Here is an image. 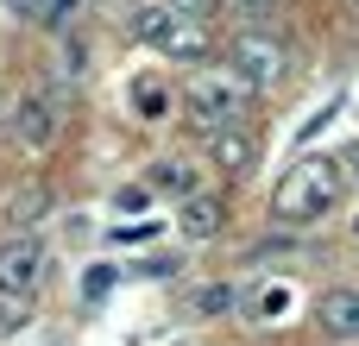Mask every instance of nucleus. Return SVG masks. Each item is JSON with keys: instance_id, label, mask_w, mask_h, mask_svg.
I'll use <instances>...</instances> for the list:
<instances>
[{"instance_id": "obj_18", "label": "nucleus", "mask_w": 359, "mask_h": 346, "mask_svg": "<svg viewBox=\"0 0 359 346\" xmlns=\"http://www.w3.org/2000/svg\"><path fill=\"white\" fill-rule=\"evenodd\" d=\"M151 233H158V221H139V227H126V233H114V240H120V246H145Z\"/></svg>"}, {"instance_id": "obj_2", "label": "nucleus", "mask_w": 359, "mask_h": 346, "mask_svg": "<svg viewBox=\"0 0 359 346\" xmlns=\"http://www.w3.org/2000/svg\"><path fill=\"white\" fill-rule=\"evenodd\" d=\"M133 38H139V44H151V50H164V57H177V63H202V57L215 50L208 25H202V19H183V13H170L164 0L133 13Z\"/></svg>"}, {"instance_id": "obj_23", "label": "nucleus", "mask_w": 359, "mask_h": 346, "mask_svg": "<svg viewBox=\"0 0 359 346\" xmlns=\"http://www.w3.org/2000/svg\"><path fill=\"white\" fill-rule=\"evenodd\" d=\"M19 13H32V19H44V0H13Z\"/></svg>"}, {"instance_id": "obj_4", "label": "nucleus", "mask_w": 359, "mask_h": 346, "mask_svg": "<svg viewBox=\"0 0 359 346\" xmlns=\"http://www.w3.org/2000/svg\"><path fill=\"white\" fill-rule=\"evenodd\" d=\"M227 76H240L246 88H278L290 76V44L271 32H240L227 44Z\"/></svg>"}, {"instance_id": "obj_24", "label": "nucleus", "mask_w": 359, "mask_h": 346, "mask_svg": "<svg viewBox=\"0 0 359 346\" xmlns=\"http://www.w3.org/2000/svg\"><path fill=\"white\" fill-rule=\"evenodd\" d=\"M347 164H353V170H359V151H347Z\"/></svg>"}, {"instance_id": "obj_5", "label": "nucleus", "mask_w": 359, "mask_h": 346, "mask_svg": "<svg viewBox=\"0 0 359 346\" xmlns=\"http://www.w3.org/2000/svg\"><path fill=\"white\" fill-rule=\"evenodd\" d=\"M44 265H50V252H44L38 233H6L0 240V303L32 296L44 284Z\"/></svg>"}, {"instance_id": "obj_26", "label": "nucleus", "mask_w": 359, "mask_h": 346, "mask_svg": "<svg viewBox=\"0 0 359 346\" xmlns=\"http://www.w3.org/2000/svg\"><path fill=\"white\" fill-rule=\"evenodd\" d=\"M0 126H6V120H0Z\"/></svg>"}, {"instance_id": "obj_22", "label": "nucleus", "mask_w": 359, "mask_h": 346, "mask_svg": "<svg viewBox=\"0 0 359 346\" xmlns=\"http://www.w3.org/2000/svg\"><path fill=\"white\" fill-rule=\"evenodd\" d=\"M13 328H19V309H13V303H0V340H6Z\"/></svg>"}, {"instance_id": "obj_17", "label": "nucleus", "mask_w": 359, "mask_h": 346, "mask_svg": "<svg viewBox=\"0 0 359 346\" xmlns=\"http://www.w3.org/2000/svg\"><path fill=\"white\" fill-rule=\"evenodd\" d=\"M107 284H114V265H95V271L82 277V290H88V303H95V296H107Z\"/></svg>"}, {"instance_id": "obj_9", "label": "nucleus", "mask_w": 359, "mask_h": 346, "mask_svg": "<svg viewBox=\"0 0 359 346\" xmlns=\"http://www.w3.org/2000/svg\"><path fill=\"white\" fill-rule=\"evenodd\" d=\"M44 208H50V189H44V183H25V189L6 195V227H13V233H32V227L44 221Z\"/></svg>"}, {"instance_id": "obj_7", "label": "nucleus", "mask_w": 359, "mask_h": 346, "mask_svg": "<svg viewBox=\"0 0 359 346\" xmlns=\"http://www.w3.org/2000/svg\"><path fill=\"white\" fill-rule=\"evenodd\" d=\"M316 321H322V334H334V340H359V290H328V296L316 303Z\"/></svg>"}, {"instance_id": "obj_13", "label": "nucleus", "mask_w": 359, "mask_h": 346, "mask_svg": "<svg viewBox=\"0 0 359 346\" xmlns=\"http://www.w3.org/2000/svg\"><path fill=\"white\" fill-rule=\"evenodd\" d=\"M196 309H202V315H233V309H240V290H233V284H208V290L196 296Z\"/></svg>"}, {"instance_id": "obj_10", "label": "nucleus", "mask_w": 359, "mask_h": 346, "mask_svg": "<svg viewBox=\"0 0 359 346\" xmlns=\"http://www.w3.org/2000/svg\"><path fill=\"white\" fill-rule=\"evenodd\" d=\"M221 233V202L215 195H189L183 202V240H215Z\"/></svg>"}, {"instance_id": "obj_1", "label": "nucleus", "mask_w": 359, "mask_h": 346, "mask_svg": "<svg viewBox=\"0 0 359 346\" xmlns=\"http://www.w3.org/2000/svg\"><path fill=\"white\" fill-rule=\"evenodd\" d=\"M341 195H347V164H334V158H297L284 170V183L271 189V214L284 227H309L328 208H341Z\"/></svg>"}, {"instance_id": "obj_6", "label": "nucleus", "mask_w": 359, "mask_h": 346, "mask_svg": "<svg viewBox=\"0 0 359 346\" xmlns=\"http://www.w3.org/2000/svg\"><path fill=\"white\" fill-rule=\"evenodd\" d=\"M57 126H63V107H57L50 95H25V101L6 113V132H13L25 151H44V145H57Z\"/></svg>"}, {"instance_id": "obj_19", "label": "nucleus", "mask_w": 359, "mask_h": 346, "mask_svg": "<svg viewBox=\"0 0 359 346\" xmlns=\"http://www.w3.org/2000/svg\"><path fill=\"white\" fill-rule=\"evenodd\" d=\"M334 113H341V101H328V107H322V113H316V120H303V139H316V132H322V126H328V120H334Z\"/></svg>"}, {"instance_id": "obj_25", "label": "nucleus", "mask_w": 359, "mask_h": 346, "mask_svg": "<svg viewBox=\"0 0 359 346\" xmlns=\"http://www.w3.org/2000/svg\"><path fill=\"white\" fill-rule=\"evenodd\" d=\"M353 240H359V221H353Z\"/></svg>"}, {"instance_id": "obj_8", "label": "nucleus", "mask_w": 359, "mask_h": 346, "mask_svg": "<svg viewBox=\"0 0 359 346\" xmlns=\"http://www.w3.org/2000/svg\"><path fill=\"white\" fill-rule=\"evenodd\" d=\"M208 158H215V170H227V177H240V170H252V158H259V145L246 139V126H227V132H208Z\"/></svg>"}, {"instance_id": "obj_12", "label": "nucleus", "mask_w": 359, "mask_h": 346, "mask_svg": "<svg viewBox=\"0 0 359 346\" xmlns=\"http://www.w3.org/2000/svg\"><path fill=\"white\" fill-rule=\"evenodd\" d=\"M145 189H164V195H183V202H189V189H196V177H189V164H177V158H164V164H151V177H145Z\"/></svg>"}, {"instance_id": "obj_16", "label": "nucleus", "mask_w": 359, "mask_h": 346, "mask_svg": "<svg viewBox=\"0 0 359 346\" xmlns=\"http://www.w3.org/2000/svg\"><path fill=\"white\" fill-rule=\"evenodd\" d=\"M139 113H145V120L164 113V88H158V82H139Z\"/></svg>"}, {"instance_id": "obj_14", "label": "nucleus", "mask_w": 359, "mask_h": 346, "mask_svg": "<svg viewBox=\"0 0 359 346\" xmlns=\"http://www.w3.org/2000/svg\"><path fill=\"white\" fill-rule=\"evenodd\" d=\"M284 309H290V290H284V284H271V290L252 296V315H259V321H271V315H284Z\"/></svg>"}, {"instance_id": "obj_3", "label": "nucleus", "mask_w": 359, "mask_h": 346, "mask_svg": "<svg viewBox=\"0 0 359 346\" xmlns=\"http://www.w3.org/2000/svg\"><path fill=\"white\" fill-rule=\"evenodd\" d=\"M189 120L202 126V132H227V126H240L246 120V107H252V88L240 82V76H227V69H208V76H196L189 82Z\"/></svg>"}, {"instance_id": "obj_11", "label": "nucleus", "mask_w": 359, "mask_h": 346, "mask_svg": "<svg viewBox=\"0 0 359 346\" xmlns=\"http://www.w3.org/2000/svg\"><path fill=\"white\" fill-rule=\"evenodd\" d=\"M82 63H88L82 44H63V50H57V63H50V101H57V107H63V88L82 82Z\"/></svg>"}, {"instance_id": "obj_15", "label": "nucleus", "mask_w": 359, "mask_h": 346, "mask_svg": "<svg viewBox=\"0 0 359 346\" xmlns=\"http://www.w3.org/2000/svg\"><path fill=\"white\" fill-rule=\"evenodd\" d=\"M164 6H170V13H183V19H202V25H208L221 0H164Z\"/></svg>"}, {"instance_id": "obj_21", "label": "nucleus", "mask_w": 359, "mask_h": 346, "mask_svg": "<svg viewBox=\"0 0 359 346\" xmlns=\"http://www.w3.org/2000/svg\"><path fill=\"white\" fill-rule=\"evenodd\" d=\"M76 0H44V25H63V13H69Z\"/></svg>"}, {"instance_id": "obj_20", "label": "nucleus", "mask_w": 359, "mask_h": 346, "mask_svg": "<svg viewBox=\"0 0 359 346\" xmlns=\"http://www.w3.org/2000/svg\"><path fill=\"white\" fill-rule=\"evenodd\" d=\"M145 195H151V189H145V183H133V189H120V208H145Z\"/></svg>"}]
</instances>
